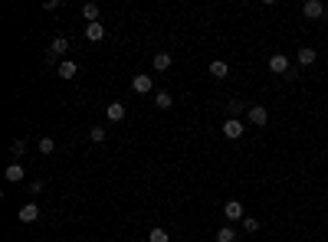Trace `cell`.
Returning a JSON list of instances; mask_svg holds the SVG:
<instances>
[{
	"label": "cell",
	"instance_id": "obj_1",
	"mask_svg": "<svg viewBox=\"0 0 328 242\" xmlns=\"http://www.w3.org/2000/svg\"><path fill=\"white\" fill-rule=\"evenodd\" d=\"M269 72H276V76H289L292 72V62L286 52H272L269 56Z\"/></svg>",
	"mask_w": 328,
	"mask_h": 242
},
{
	"label": "cell",
	"instance_id": "obj_2",
	"mask_svg": "<svg viewBox=\"0 0 328 242\" xmlns=\"http://www.w3.org/2000/svg\"><path fill=\"white\" fill-rule=\"evenodd\" d=\"M66 52H69V40L66 36H56V40L49 43V49H46V62H56L59 56H66Z\"/></svg>",
	"mask_w": 328,
	"mask_h": 242
},
{
	"label": "cell",
	"instance_id": "obj_3",
	"mask_svg": "<svg viewBox=\"0 0 328 242\" xmlns=\"http://www.w3.org/2000/svg\"><path fill=\"white\" fill-rule=\"evenodd\" d=\"M246 118H250V124L263 128V124L269 121V111H266V105H250V108H246Z\"/></svg>",
	"mask_w": 328,
	"mask_h": 242
},
{
	"label": "cell",
	"instance_id": "obj_4",
	"mask_svg": "<svg viewBox=\"0 0 328 242\" xmlns=\"http://www.w3.org/2000/svg\"><path fill=\"white\" fill-rule=\"evenodd\" d=\"M223 216H227L230 222H236V219H243V216H246V210H243V203H240V200H227V203H223Z\"/></svg>",
	"mask_w": 328,
	"mask_h": 242
},
{
	"label": "cell",
	"instance_id": "obj_5",
	"mask_svg": "<svg viewBox=\"0 0 328 242\" xmlns=\"http://www.w3.org/2000/svg\"><path fill=\"white\" fill-rule=\"evenodd\" d=\"M223 134H227V141H240L243 138V121L240 118H227L223 121Z\"/></svg>",
	"mask_w": 328,
	"mask_h": 242
},
{
	"label": "cell",
	"instance_id": "obj_6",
	"mask_svg": "<svg viewBox=\"0 0 328 242\" xmlns=\"http://www.w3.org/2000/svg\"><path fill=\"white\" fill-rule=\"evenodd\" d=\"M302 13L308 16V20H318V16H325V4H322V0H305Z\"/></svg>",
	"mask_w": 328,
	"mask_h": 242
},
{
	"label": "cell",
	"instance_id": "obj_7",
	"mask_svg": "<svg viewBox=\"0 0 328 242\" xmlns=\"http://www.w3.org/2000/svg\"><path fill=\"white\" fill-rule=\"evenodd\" d=\"M56 72H59V79H76L79 76V62L76 59H63L56 66Z\"/></svg>",
	"mask_w": 328,
	"mask_h": 242
},
{
	"label": "cell",
	"instance_id": "obj_8",
	"mask_svg": "<svg viewBox=\"0 0 328 242\" xmlns=\"http://www.w3.org/2000/svg\"><path fill=\"white\" fill-rule=\"evenodd\" d=\"M131 88H135L138 95H148L151 92V76H145V72H138L135 79H131Z\"/></svg>",
	"mask_w": 328,
	"mask_h": 242
},
{
	"label": "cell",
	"instance_id": "obj_9",
	"mask_svg": "<svg viewBox=\"0 0 328 242\" xmlns=\"http://www.w3.org/2000/svg\"><path fill=\"white\" fill-rule=\"evenodd\" d=\"M4 177H7V183H23L26 170H23V164H10V167L4 170Z\"/></svg>",
	"mask_w": 328,
	"mask_h": 242
},
{
	"label": "cell",
	"instance_id": "obj_10",
	"mask_svg": "<svg viewBox=\"0 0 328 242\" xmlns=\"http://www.w3.org/2000/svg\"><path fill=\"white\" fill-rule=\"evenodd\" d=\"M151 66H154V72H167V69H171V52H154Z\"/></svg>",
	"mask_w": 328,
	"mask_h": 242
},
{
	"label": "cell",
	"instance_id": "obj_11",
	"mask_svg": "<svg viewBox=\"0 0 328 242\" xmlns=\"http://www.w3.org/2000/svg\"><path fill=\"white\" fill-rule=\"evenodd\" d=\"M85 40H89V43L105 40V26H102V23H85Z\"/></svg>",
	"mask_w": 328,
	"mask_h": 242
},
{
	"label": "cell",
	"instance_id": "obj_12",
	"mask_svg": "<svg viewBox=\"0 0 328 242\" xmlns=\"http://www.w3.org/2000/svg\"><path fill=\"white\" fill-rule=\"evenodd\" d=\"M105 115H109V121H125V102H109Z\"/></svg>",
	"mask_w": 328,
	"mask_h": 242
},
{
	"label": "cell",
	"instance_id": "obj_13",
	"mask_svg": "<svg viewBox=\"0 0 328 242\" xmlns=\"http://www.w3.org/2000/svg\"><path fill=\"white\" fill-rule=\"evenodd\" d=\"M37 219H40V206L37 203L20 206V222H37Z\"/></svg>",
	"mask_w": 328,
	"mask_h": 242
},
{
	"label": "cell",
	"instance_id": "obj_14",
	"mask_svg": "<svg viewBox=\"0 0 328 242\" xmlns=\"http://www.w3.org/2000/svg\"><path fill=\"white\" fill-rule=\"evenodd\" d=\"M296 59H299V66H305V69H308V66H312V62L318 59V52H315L312 46H302V49H299V56H296Z\"/></svg>",
	"mask_w": 328,
	"mask_h": 242
},
{
	"label": "cell",
	"instance_id": "obj_15",
	"mask_svg": "<svg viewBox=\"0 0 328 242\" xmlns=\"http://www.w3.org/2000/svg\"><path fill=\"white\" fill-rule=\"evenodd\" d=\"M210 76H214V79H227L230 76V66H227L223 59H214V62H210Z\"/></svg>",
	"mask_w": 328,
	"mask_h": 242
},
{
	"label": "cell",
	"instance_id": "obj_16",
	"mask_svg": "<svg viewBox=\"0 0 328 242\" xmlns=\"http://www.w3.org/2000/svg\"><path fill=\"white\" fill-rule=\"evenodd\" d=\"M154 105H158V108H161V111H167V108H171V105H174L171 92H154Z\"/></svg>",
	"mask_w": 328,
	"mask_h": 242
},
{
	"label": "cell",
	"instance_id": "obj_17",
	"mask_svg": "<svg viewBox=\"0 0 328 242\" xmlns=\"http://www.w3.org/2000/svg\"><path fill=\"white\" fill-rule=\"evenodd\" d=\"M214 242H236V232H233V226H223V229H217Z\"/></svg>",
	"mask_w": 328,
	"mask_h": 242
},
{
	"label": "cell",
	"instance_id": "obj_18",
	"mask_svg": "<svg viewBox=\"0 0 328 242\" xmlns=\"http://www.w3.org/2000/svg\"><path fill=\"white\" fill-rule=\"evenodd\" d=\"M148 242H171V236H167V229H161V226H154L151 232H148Z\"/></svg>",
	"mask_w": 328,
	"mask_h": 242
},
{
	"label": "cell",
	"instance_id": "obj_19",
	"mask_svg": "<svg viewBox=\"0 0 328 242\" xmlns=\"http://www.w3.org/2000/svg\"><path fill=\"white\" fill-rule=\"evenodd\" d=\"M82 16H85L89 23H99V4H85L82 7Z\"/></svg>",
	"mask_w": 328,
	"mask_h": 242
},
{
	"label": "cell",
	"instance_id": "obj_20",
	"mask_svg": "<svg viewBox=\"0 0 328 242\" xmlns=\"http://www.w3.org/2000/svg\"><path fill=\"white\" fill-rule=\"evenodd\" d=\"M53 151H56V141H53V138H40V154H43V157H49Z\"/></svg>",
	"mask_w": 328,
	"mask_h": 242
},
{
	"label": "cell",
	"instance_id": "obj_21",
	"mask_svg": "<svg viewBox=\"0 0 328 242\" xmlns=\"http://www.w3.org/2000/svg\"><path fill=\"white\" fill-rule=\"evenodd\" d=\"M243 229L246 232H256V229H260V219H256V216H243Z\"/></svg>",
	"mask_w": 328,
	"mask_h": 242
},
{
	"label": "cell",
	"instance_id": "obj_22",
	"mask_svg": "<svg viewBox=\"0 0 328 242\" xmlns=\"http://www.w3.org/2000/svg\"><path fill=\"white\" fill-rule=\"evenodd\" d=\"M89 141H95V144H102V141H105V128H92V131H89Z\"/></svg>",
	"mask_w": 328,
	"mask_h": 242
},
{
	"label": "cell",
	"instance_id": "obj_23",
	"mask_svg": "<svg viewBox=\"0 0 328 242\" xmlns=\"http://www.w3.org/2000/svg\"><path fill=\"white\" fill-rule=\"evenodd\" d=\"M23 151H26V141H23V138H20V141H13V144H10V154H16V157H20Z\"/></svg>",
	"mask_w": 328,
	"mask_h": 242
},
{
	"label": "cell",
	"instance_id": "obj_24",
	"mask_svg": "<svg viewBox=\"0 0 328 242\" xmlns=\"http://www.w3.org/2000/svg\"><path fill=\"white\" fill-rule=\"evenodd\" d=\"M227 108H230V118H236V115H240V111H243V102H236V98H233V102H230V105H227Z\"/></svg>",
	"mask_w": 328,
	"mask_h": 242
},
{
	"label": "cell",
	"instance_id": "obj_25",
	"mask_svg": "<svg viewBox=\"0 0 328 242\" xmlns=\"http://www.w3.org/2000/svg\"><path fill=\"white\" fill-rule=\"evenodd\" d=\"M30 193L40 196V193H43V180H33V183H30Z\"/></svg>",
	"mask_w": 328,
	"mask_h": 242
},
{
	"label": "cell",
	"instance_id": "obj_26",
	"mask_svg": "<svg viewBox=\"0 0 328 242\" xmlns=\"http://www.w3.org/2000/svg\"><path fill=\"white\" fill-rule=\"evenodd\" d=\"M325 20H328V4H325Z\"/></svg>",
	"mask_w": 328,
	"mask_h": 242
}]
</instances>
